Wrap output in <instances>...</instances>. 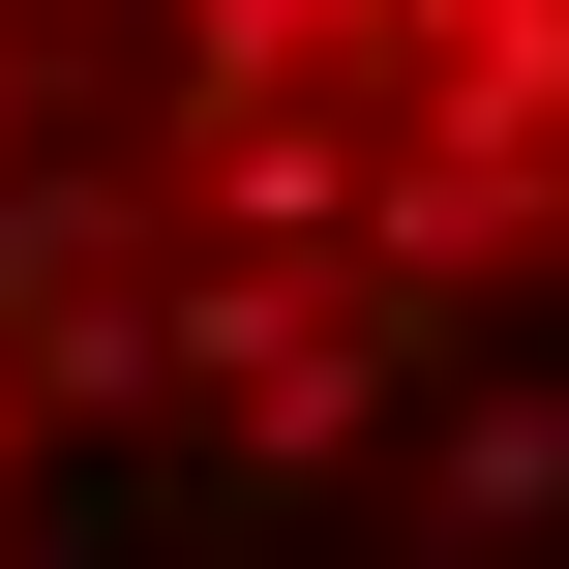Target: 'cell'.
I'll list each match as a JSON object with an SVG mask.
<instances>
[{
	"instance_id": "cell-1",
	"label": "cell",
	"mask_w": 569,
	"mask_h": 569,
	"mask_svg": "<svg viewBox=\"0 0 569 569\" xmlns=\"http://www.w3.org/2000/svg\"><path fill=\"white\" fill-rule=\"evenodd\" d=\"M0 569H569V0H0Z\"/></svg>"
}]
</instances>
